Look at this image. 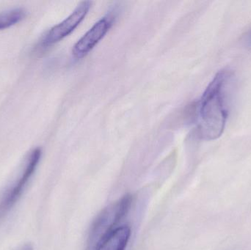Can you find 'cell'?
<instances>
[{
    "instance_id": "6da1fadb",
    "label": "cell",
    "mask_w": 251,
    "mask_h": 250,
    "mask_svg": "<svg viewBox=\"0 0 251 250\" xmlns=\"http://www.w3.org/2000/svg\"><path fill=\"white\" fill-rule=\"evenodd\" d=\"M233 74L217 73L205 90L199 105V135L205 140L218 139L224 133L228 116V94Z\"/></svg>"
},
{
    "instance_id": "7a4b0ae2",
    "label": "cell",
    "mask_w": 251,
    "mask_h": 250,
    "mask_svg": "<svg viewBox=\"0 0 251 250\" xmlns=\"http://www.w3.org/2000/svg\"><path fill=\"white\" fill-rule=\"evenodd\" d=\"M131 202L132 198L131 195H125L117 202L104 208L99 214L90 232V246L96 248L107 234L114 230L115 226L129 211Z\"/></svg>"
},
{
    "instance_id": "3957f363",
    "label": "cell",
    "mask_w": 251,
    "mask_h": 250,
    "mask_svg": "<svg viewBox=\"0 0 251 250\" xmlns=\"http://www.w3.org/2000/svg\"><path fill=\"white\" fill-rule=\"evenodd\" d=\"M41 149H34L29 154L23 173L16 183L3 195L0 201V220L4 217L22 196L26 184L36 170L41 157Z\"/></svg>"
},
{
    "instance_id": "277c9868",
    "label": "cell",
    "mask_w": 251,
    "mask_h": 250,
    "mask_svg": "<svg viewBox=\"0 0 251 250\" xmlns=\"http://www.w3.org/2000/svg\"><path fill=\"white\" fill-rule=\"evenodd\" d=\"M91 4L90 1H81L71 15L46 34L41 42L43 46H50L70 35L86 17Z\"/></svg>"
},
{
    "instance_id": "5b68a950",
    "label": "cell",
    "mask_w": 251,
    "mask_h": 250,
    "mask_svg": "<svg viewBox=\"0 0 251 250\" xmlns=\"http://www.w3.org/2000/svg\"><path fill=\"white\" fill-rule=\"evenodd\" d=\"M115 22V16L107 15L97 22L72 48V55L77 60L83 58L104 38Z\"/></svg>"
},
{
    "instance_id": "8992f818",
    "label": "cell",
    "mask_w": 251,
    "mask_h": 250,
    "mask_svg": "<svg viewBox=\"0 0 251 250\" xmlns=\"http://www.w3.org/2000/svg\"><path fill=\"white\" fill-rule=\"evenodd\" d=\"M131 236L128 226L116 227L96 247L95 250H125Z\"/></svg>"
},
{
    "instance_id": "52a82bcc",
    "label": "cell",
    "mask_w": 251,
    "mask_h": 250,
    "mask_svg": "<svg viewBox=\"0 0 251 250\" xmlns=\"http://www.w3.org/2000/svg\"><path fill=\"white\" fill-rule=\"evenodd\" d=\"M26 13L25 9H10L0 13V30L7 29L13 25L23 20L26 16Z\"/></svg>"
},
{
    "instance_id": "ba28073f",
    "label": "cell",
    "mask_w": 251,
    "mask_h": 250,
    "mask_svg": "<svg viewBox=\"0 0 251 250\" xmlns=\"http://www.w3.org/2000/svg\"><path fill=\"white\" fill-rule=\"evenodd\" d=\"M245 43L248 46L251 47V29L245 37Z\"/></svg>"
},
{
    "instance_id": "9c48e42d",
    "label": "cell",
    "mask_w": 251,
    "mask_h": 250,
    "mask_svg": "<svg viewBox=\"0 0 251 250\" xmlns=\"http://www.w3.org/2000/svg\"><path fill=\"white\" fill-rule=\"evenodd\" d=\"M19 250H33V248H32V246L31 245H26L22 247Z\"/></svg>"
}]
</instances>
